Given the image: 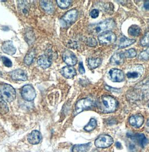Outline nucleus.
<instances>
[{
  "label": "nucleus",
  "instance_id": "nucleus-18",
  "mask_svg": "<svg viewBox=\"0 0 149 152\" xmlns=\"http://www.w3.org/2000/svg\"><path fill=\"white\" fill-rule=\"evenodd\" d=\"M61 73L62 75L66 78H71L76 75V69L71 66L63 67L61 71Z\"/></svg>",
  "mask_w": 149,
  "mask_h": 152
},
{
  "label": "nucleus",
  "instance_id": "nucleus-29",
  "mask_svg": "<svg viewBox=\"0 0 149 152\" xmlns=\"http://www.w3.org/2000/svg\"><path fill=\"white\" fill-rule=\"evenodd\" d=\"M56 3L58 6L61 9H67L71 3V1L64 0V1H57Z\"/></svg>",
  "mask_w": 149,
  "mask_h": 152
},
{
  "label": "nucleus",
  "instance_id": "nucleus-32",
  "mask_svg": "<svg viewBox=\"0 0 149 152\" xmlns=\"http://www.w3.org/2000/svg\"><path fill=\"white\" fill-rule=\"evenodd\" d=\"M1 59H2V62L4 63L5 66H6L7 67H11L12 66V62L8 58L6 57H1Z\"/></svg>",
  "mask_w": 149,
  "mask_h": 152
},
{
  "label": "nucleus",
  "instance_id": "nucleus-30",
  "mask_svg": "<svg viewBox=\"0 0 149 152\" xmlns=\"http://www.w3.org/2000/svg\"><path fill=\"white\" fill-rule=\"evenodd\" d=\"M139 58L142 61H148L149 59V47L148 48L145 50L142 51L139 53Z\"/></svg>",
  "mask_w": 149,
  "mask_h": 152
},
{
  "label": "nucleus",
  "instance_id": "nucleus-21",
  "mask_svg": "<svg viewBox=\"0 0 149 152\" xmlns=\"http://www.w3.org/2000/svg\"><path fill=\"white\" fill-rule=\"evenodd\" d=\"M136 42L135 39H131L129 38H126V37H122L120 39V41L119 43L118 47L120 49H123L129 47L131 45L133 44Z\"/></svg>",
  "mask_w": 149,
  "mask_h": 152
},
{
  "label": "nucleus",
  "instance_id": "nucleus-6",
  "mask_svg": "<svg viewBox=\"0 0 149 152\" xmlns=\"http://www.w3.org/2000/svg\"><path fill=\"white\" fill-rule=\"evenodd\" d=\"M94 105V102L90 99H82L77 101L75 105V114L77 115L85 110L92 108Z\"/></svg>",
  "mask_w": 149,
  "mask_h": 152
},
{
  "label": "nucleus",
  "instance_id": "nucleus-13",
  "mask_svg": "<svg viewBox=\"0 0 149 152\" xmlns=\"http://www.w3.org/2000/svg\"><path fill=\"white\" fill-rule=\"evenodd\" d=\"M130 124L135 128L141 127L144 122V118L142 115L137 114L131 116L129 119Z\"/></svg>",
  "mask_w": 149,
  "mask_h": 152
},
{
  "label": "nucleus",
  "instance_id": "nucleus-33",
  "mask_svg": "<svg viewBox=\"0 0 149 152\" xmlns=\"http://www.w3.org/2000/svg\"><path fill=\"white\" fill-rule=\"evenodd\" d=\"M87 44L90 47H95L97 45L96 39L94 38H89L87 40Z\"/></svg>",
  "mask_w": 149,
  "mask_h": 152
},
{
  "label": "nucleus",
  "instance_id": "nucleus-27",
  "mask_svg": "<svg viewBox=\"0 0 149 152\" xmlns=\"http://www.w3.org/2000/svg\"><path fill=\"white\" fill-rule=\"evenodd\" d=\"M34 57H35V54L34 52H31L28 53L24 58V63L26 65H30L32 63L33 61Z\"/></svg>",
  "mask_w": 149,
  "mask_h": 152
},
{
  "label": "nucleus",
  "instance_id": "nucleus-10",
  "mask_svg": "<svg viewBox=\"0 0 149 152\" xmlns=\"http://www.w3.org/2000/svg\"><path fill=\"white\" fill-rule=\"evenodd\" d=\"M62 58L63 61L70 66H75L77 63V59L76 56L69 50H66L63 52Z\"/></svg>",
  "mask_w": 149,
  "mask_h": 152
},
{
  "label": "nucleus",
  "instance_id": "nucleus-15",
  "mask_svg": "<svg viewBox=\"0 0 149 152\" xmlns=\"http://www.w3.org/2000/svg\"><path fill=\"white\" fill-rule=\"evenodd\" d=\"M2 50L5 53L10 56L14 55L16 51L12 42L10 40L6 41L3 43L2 45Z\"/></svg>",
  "mask_w": 149,
  "mask_h": 152
},
{
  "label": "nucleus",
  "instance_id": "nucleus-20",
  "mask_svg": "<svg viewBox=\"0 0 149 152\" xmlns=\"http://www.w3.org/2000/svg\"><path fill=\"white\" fill-rule=\"evenodd\" d=\"M92 146L91 142L83 144H77L72 148V152H88Z\"/></svg>",
  "mask_w": 149,
  "mask_h": 152
},
{
  "label": "nucleus",
  "instance_id": "nucleus-31",
  "mask_svg": "<svg viewBox=\"0 0 149 152\" xmlns=\"http://www.w3.org/2000/svg\"><path fill=\"white\" fill-rule=\"evenodd\" d=\"M141 45L142 46H147L149 45V31L145 34L144 37L141 40Z\"/></svg>",
  "mask_w": 149,
  "mask_h": 152
},
{
  "label": "nucleus",
  "instance_id": "nucleus-25",
  "mask_svg": "<svg viewBox=\"0 0 149 152\" xmlns=\"http://www.w3.org/2000/svg\"><path fill=\"white\" fill-rule=\"evenodd\" d=\"M97 123L95 119H91L89 123L84 127V130L87 132H91L96 128Z\"/></svg>",
  "mask_w": 149,
  "mask_h": 152
},
{
  "label": "nucleus",
  "instance_id": "nucleus-7",
  "mask_svg": "<svg viewBox=\"0 0 149 152\" xmlns=\"http://www.w3.org/2000/svg\"><path fill=\"white\" fill-rule=\"evenodd\" d=\"M115 34L111 31H108L101 34L98 37L99 43L101 45H109L115 43L116 40Z\"/></svg>",
  "mask_w": 149,
  "mask_h": 152
},
{
  "label": "nucleus",
  "instance_id": "nucleus-24",
  "mask_svg": "<svg viewBox=\"0 0 149 152\" xmlns=\"http://www.w3.org/2000/svg\"><path fill=\"white\" fill-rule=\"evenodd\" d=\"M141 30L139 26L133 25L131 26L128 28V33L129 34V35L132 37H137L141 33Z\"/></svg>",
  "mask_w": 149,
  "mask_h": 152
},
{
  "label": "nucleus",
  "instance_id": "nucleus-2",
  "mask_svg": "<svg viewBox=\"0 0 149 152\" xmlns=\"http://www.w3.org/2000/svg\"><path fill=\"white\" fill-rule=\"evenodd\" d=\"M115 22L112 19H106L98 24L94 25L91 27V31L94 34L103 33L110 31L115 27Z\"/></svg>",
  "mask_w": 149,
  "mask_h": 152
},
{
  "label": "nucleus",
  "instance_id": "nucleus-39",
  "mask_svg": "<svg viewBox=\"0 0 149 152\" xmlns=\"http://www.w3.org/2000/svg\"><path fill=\"white\" fill-rule=\"evenodd\" d=\"M92 152H98V151H94Z\"/></svg>",
  "mask_w": 149,
  "mask_h": 152
},
{
  "label": "nucleus",
  "instance_id": "nucleus-35",
  "mask_svg": "<svg viewBox=\"0 0 149 152\" xmlns=\"http://www.w3.org/2000/svg\"><path fill=\"white\" fill-rule=\"evenodd\" d=\"M79 72L81 74H84L85 72V68H84V66H83L82 62H80V63H79Z\"/></svg>",
  "mask_w": 149,
  "mask_h": 152
},
{
  "label": "nucleus",
  "instance_id": "nucleus-34",
  "mask_svg": "<svg viewBox=\"0 0 149 152\" xmlns=\"http://www.w3.org/2000/svg\"><path fill=\"white\" fill-rule=\"evenodd\" d=\"M99 15V11L97 9H94L92 10L90 12V16L92 19H96Z\"/></svg>",
  "mask_w": 149,
  "mask_h": 152
},
{
  "label": "nucleus",
  "instance_id": "nucleus-38",
  "mask_svg": "<svg viewBox=\"0 0 149 152\" xmlns=\"http://www.w3.org/2000/svg\"><path fill=\"white\" fill-rule=\"evenodd\" d=\"M115 145H116V147L118 149H120L122 148V145L120 142H117L115 144Z\"/></svg>",
  "mask_w": 149,
  "mask_h": 152
},
{
  "label": "nucleus",
  "instance_id": "nucleus-3",
  "mask_svg": "<svg viewBox=\"0 0 149 152\" xmlns=\"http://www.w3.org/2000/svg\"><path fill=\"white\" fill-rule=\"evenodd\" d=\"M0 97L7 102H11L16 99V92L12 86L9 84L0 85Z\"/></svg>",
  "mask_w": 149,
  "mask_h": 152
},
{
  "label": "nucleus",
  "instance_id": "nucleus-14",
  "mask_svg": "<svg viewBox=\"0 0 149 152\" xmlns=\"http://www.w3.org/2000/svg\"><path fill=\"white\" fill-rule=\"evenodd\" d=\"M78 12L75 9H72L68 11L63 16L62 19L68 24H71L77 19Z\"/></svg>",
  "mask_w": 149,
  "mask_h": 152
},
{
  "label": "nucleus",
  "instance_id": "nucleus-37",
  "mask_svg": "<svg viewBox=\"0 0 149 152\" xmlns=\"http://www.w3.org/2000/svg\"><path fill=\"white\" fill-rule=\"evenodd\" d=\"M144 7L145 9L149 10V1H146L145 2Z\"/></svg>",
  "mask_w": 149,
  "mask_h": 152
},
{
  "label": "nucleus",
  "instance_id": "nucleus-26",
  "mask_svg": "<svg viewBox=\"0 0 149 152\" xmlns=\"http://www.w3.org/2000/svg\"><path fill=\"white\" fill-rule=\"evenodd\" d=\"M9 107L5 101L0 98V114H5L9 112Z\"/></svg>",
  "mask_w": 149,
  "mask_h": 152
},
{
  "label": "nucleus",
  "instance_id": "nucleus-17",
  "mask_svg": "<svg viewBox=\"0 0 149 152\" xmlns=\"http://www.w3.org/2000/svg\"><path fill=\"white\" fill-rule=\"evenodd\" d=\"M38 64L42 68L47 69L51 66L52 64V60L48 56L44 54L39 57Z\"/></svg>",
  "mask_w": 149,
  "mask_h": 152
},
{
  "label": "nucleus",
  "instance_id": "nucleus-11",
  "mask_svg": "<svg viewBox=\"0 0 149 152\" xmlns=\"http://www.w3.org/2000/svg\"><path fill=\"white\" fill-rule=\"evenodd\" d=\"M109 74L112 81L115 82H121L125 80V75L124 72L118 69H111Z\"/></svg>",
  "mask_w": 149,
  "mask_h": 152
},
{
  "label": "nucleus",
  "instance_id": "nucleus-16",
  "mask_svg": "<svg viewBox=\"0 0 149 152\" xmlns=\"http://www.w3.org/2000/svg\"><path fill=\"white\" fill-rule=\"evenodd\" d=\"M42 140V135L38 130H34L28 137V140L32 144H38Z\"/></svg>",
  "mask_w": 149,
  "mask_h": 152
},
{
  "label": "nucleus",
  "instance_id": "nucleus-4",
  "mask_svg": "<svg viewBox=\"0 0 149 152\" xmlns=\"http://www.w3.org/2000/svg\"><path fill=\"white\" fill-rule=\"evenodd\" d=\"M144 68L141 64H133L126 69V75L131 80L139 79L144 73Z\"/></svg>",
  "mask_w": 149,
  "mask_h": 152
},
{
  "label": "nucleus",
  "instance_id": "nucleus-1",
  "mask_svg": "<svg viewBox=\"0 0 149 152\" xmlns=\"http://www.w3.org/2000/svg\"><path fill=\"white\" fill-rule=\"evenodd\" d=\"M99 109L103 113H111L117 108V102L115 98L109 95L102 96L99 102Z\"/></svg>",
  "mask_w": 149,
  "mask_h": 152
},
{
  "label": "nucleus",
  "instance_id": "nucleus-22",
  "mask_svg": "<svg viewBox=\"0 0 149 152\" xmlns=\"http://www.w3.org/2000/svg\"><path fill=\"white\" fill-rule=\"evenodd\" d=\"M40 4L42 9L48 13H52L54 11V6L53 4L50 1H41Z\"/></svg>",
  "mask_w": 149,
  "mask_h": 152
},
{
  "label": "nucleus",
  "instance_id": "nucleus-8",
  "mask_svg": "<svg viewBox=\"0 0 149 152\" xmlns=\"http://www.w3.org/2000/svg\"><path fill=\"white\" fill-rule=\"evenodd\" d=\"M21 96L27 101L34 100L36 97V92L34 87L30 85L24 86L21 89Z\"/></svg>",
  "mask_w": 149,
  "mask_h": 152
},
{
  "label": "nucleus",
  "instance_id": "nucleus-36",
  "mask_svg": "<svg viewBox=\"0 0 149 152\" xmlns=\"http://www.w3.org/2000/svg\"><path fill=\"white\" fill-rule=\"evenodd\" d=\"M145 129H146V131L147 132L149 133V120H148V121H147V123L146 124Z\"/></svg>",
  "mask_w": 149,
  "mask_h": 152
},
{
  "label": "nucleus",
  "instance_id": "nucleus-19",
  "mask_svg": "<svg viewBox=\"0 0 149 152\" xmlns=\"http://www.w3.org/2000/svg\"><path fill=\"white\" fill-rule=\"evenodd\" d=\"M125 57L122 53H116L111 57L110 62L113 65H120L123 63Z\"/></svg>",
  "mask_w": 149,
  "mask_h": 152
},
{
  "label": "nucleus",
  "instance_id": "nucleus-23",
  "mask_svg": "<svg viewBox=\"0 0 149 152\" xmlns=\"http://www.w3.org/2000/svg\"><path fill=\"white\" fill-rule=\"evenodd\" d=\"M87 63L91 69H95L101 64V60L99 58H89L87 60Z\"/></svg>",
  "mask_w": 149,
  "mask_h": 152
},
{
  "label": "nucleus",
  "instance_id": "nucleus-28",
  "mask_svg": "<svg viewBox=\"0 0 149 152\" xmlns=\"http://www.w3.org/2000/svg\"><path fill=\"white\" fill-rule=\"evenodd\" d=\"M123 54L125 58L126 57L128 58H133L137 56V52L134 49H130L127 50L125 52L123 53Z\"/></svg>",
  "mask_w": 149,
  "mask_h": 152
},
{
  "label": "nucleus",
  "instance_id": "nucleus-5",
  "mask_svg": "<svg viewBox=\"0 0 149 152\" xmlns=\"http://www.w3.org/2000/svg\"><path fill=\"white\" fill-rule=\"evenodd\" d=\"M113 142V139L110 135L102 134L95 140V145L99 148H106L111 146Z\"/></svg>",
  "mask_w": 149,
  "mask_h": 152
},
{
  "label": "nucleus",
  "instance_id": "nucleus-9",
  "mask_svg": "<svg viewBox=\"0 0 149 152\" xmlns=\"http://www.w3.org/2000/svg\"><path fill=\"white\" fill-rule=\"evenodd\" d=\"M127 135L132 140L138 144L142 148L144 147L148 143V139L143 134L127 133Z\"/></svg>",
  "mask_w": 149,
  "mask_h": 152
},
{
  "label": "nucleus",
  "instance_id": "nucleus-40",
  "mask_svg": "<svg viewBox=\"0 0 149 152\" xmlns=\"http://www.w3.org/2000/svg\"><path fill=\"white\" fill-rule=\"evenodd\" d=\"M0 56H1V54H0Z\"/></svg>",
  "mask_w": 149,
  "mask_h": 152
},
{
  "label": "nucleus",
  "instance_id": "nucleus-12",
  "mask_svg": "<svg viewBox=\"0 0 149 152\" xmlns=\"http://www.w3.org/2000/svg\"><path fill=\"white\" fill-rule=\"evenodd\" d=\"M12 79L16 81H26L28 79L27 74L25 72L20 69H15L14 71L11 72L9 73Z\"/></svg>",
  "mask_w": 149,
  "mask_h": 152
}]
</instances>
